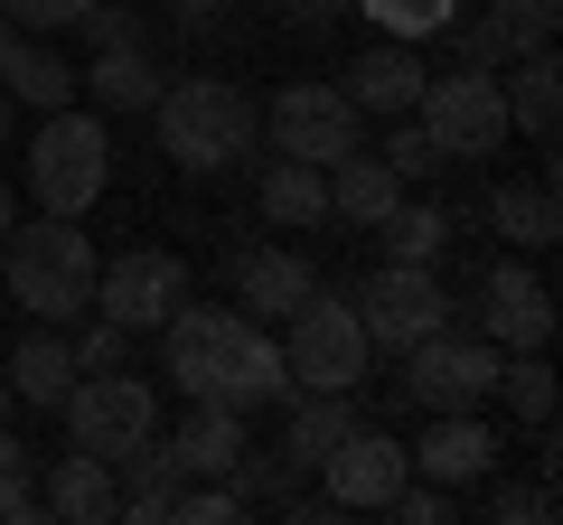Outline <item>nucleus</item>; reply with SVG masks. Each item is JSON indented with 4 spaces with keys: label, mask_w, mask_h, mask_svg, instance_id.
<instances>
[{
    "label": "nucleus",
    "mask_w": 563,
    "mask_h": 525,
    "mask_svg": "<svg viewBox=\"0 0 563 525\" xmlns=\"http://www.w3.org/2000/svg\"><path fill=\"white\" fill-rule=\"evenodd\" d=\"M161 357H169V384H188V404L254 413V404H282V394H291L282 347L263 338V320H244V310L179 301V310L161 320Z\"/></svg>",
    "instance_id": "nucleus-1"
},
{
    "label": "nucleus",
    "mask_w": 563,
    "mask_h": 525,
    "mask_svg": "<svg viewBox=\"0 0 563 525\" xmlns=\"http://www.w3.org/2000/svg\"><path fill=\"white\" fill-rule=\"evenodd\" d=\"M151 122H161V160L188 169V179H225V169H244V160H254V142H263L254 94L225 85V76H179V85H161Z\"/></svg>",
    "instance_id": "nucleus-2"
},
{
    "label": "nucleus",
    "mask_w": 563,
    "mask_h": 525,
    "mask_svg": "<svg viewBox=\"0 0 563 525\" xmlns=\"http://www.w3.org/2000/svg\"><path fill=\"white\" fill-rule=\"evenodd\" d=\"M0 262H10V301H20L29 320L66 328V320H85V310H95L103 254H95V235H76V216L10 225V235H0Z\"/></svg>",
    "instance_id": "nucleus-3"
},
{
    "label": "nucleus",
    "mask_w": 563,
    "mask_h": 525,
    "mask_svg": "<svg viewBox=\"0 0 563 525\" xmlns=\"http://www.w3.org/2000/svg\"><path fill=\"white\" fill-rule=\"evenodd\" d=\"M366 366H376V347H366L347 291H310L282 320V376H291V394H357Z\"/></svg>",
    "instance_id": "nucleus-4"
},
{
    "label": "nucleus",
    "mask_w": 563,
    "mask_h": 525,
    "mask_svg": "<svg viewBox=\"0 0 563 525\" xmlns=\"http://www.w3.org/2000/svg\"><path fill=\"white\" fill-rule=\"evenodd\" d=\"M103 160H113L103 122L76 113V103H57V113L38 122V142H29V198H38L47 216H85V206L103 198Z\"/></svg>",
    "instance_id": "nucleus-5"
},
{
    "label": "nucleus",
    "mask_w": 563,
    "mask_h": 525,
    "mask_svg": "<svg viewBox=\"0 0 563 525\" xmlns=\"http://www.w3.org/2000/svg\"><path fill=\"white\" fill-rule=\"evenodd\" d=\"M66 442L95 450V460H122L132 442H151L161 432V394L132 376V366H85L76 384H66Z\"/></svg>",
    "instance_id": "nucleus-6"
},
{
    "label": "nucleus",
    "mask_w": 563,
    "mask_h": 525,
    "mask_svg": "<svg viewBox=\"0 0 563 525\" xmlns=\"http://www.w3.org/2000/svg\"><path fill=\"white\" fill-rule=\"evenodd\" d=\"M413 122L432 132V150H442V160H488V150H507V94H498V76H488V66L422 76Z\"/></svg>",
    "instance_id": "nucleus-7"
},
{
    "label": "nucleus",
    "mask_w": 563,
    "mask_h": 525,
    "mask_svg": "<svg viewBox=\"0 0 563 525\" xmlns=\"http://www.w3.org/2000/svg\"><path fill=\"white\" fill-rule=\"evenodd\" d=\"M488 384H498V347L470 338V328H451V320L404 347V394H413L422 413H479Z\"/></svg>",
    "instance_id": "nucleus-8"
},
{
    "label": "nucleus",
    "mask_w": 563,
    "mask_h": 525,
    "mask_svg": "<svg viewBox=\"0 0 563 525\" xmlns=\"http://www.w3.org/2000/svg\"><path fill=\"white\" fill-rule=\"evenodd\" d=\"M357 328H366V347H413V338H432V328L451 320V301H442V282H432V262H376L357 291Z\"/></svg>",
    "instance_id": "nucleus-9"
},
{
    "label": "nucleus",
    "mask_w": 563,
    "mask_h": 525,
    "mask_svg": "<svg viewBox=\"0 0 563 525\" xmlns=\"http://www.w3.org/2000/svg\"><path fill=\"white\" fill-rule=\"evenodd\" d=\"M357 103H347V85H282L273 94V113H263V132H273V150L282 160H347V150H366L357 142Z\"/></svg>",
    "instance_id": "nucleus-10"
},
{
    "label": "nucleus",
    "mask_w": 563,
    "mask_h": 525,
    "mask_svg": "<svg viewBox=\"0 0 563 525\" xmlns=\"http://www.w3.org/2000/svg\"><path fill=\"white\" fill-rule=\"evenodd\" d=\"M179 301H188V262L161 254V244L113 254V262L95 272V310H103V320H122V328H161Z\"/></svg>",
    "instance_id": "nucleus-11"
},
{
    "label": "nucleus",
    "mask_w": 563,
    "mask_h": 525,
    "mask_svg": "<svg viewBox=\"0 0 563 525\" xmlns=\"http://www.w3.org/2000/svg\"><path fill=\"white\" fill-rule=\"evenodd\" d=\"M320 479H329V488H320L329 516H376V506L413 479V460H404L395 432H366V423H357V432H347V442L320 460Z\"/></svg>",
    "instance_id": "nucleus-12"
},
{
    "label": "nucleus",
    "mask_w": 563,
    "mask_h": 525,
    "mask_svg": "<svg viewBox=\"0 0 563 525\" xmlns=\"http://www.w3.org/2000/svg\"><path fill=\"white\" fill-rule=\"evenodd\" d=\"M404 460H413V479L470 488V479H488V469H498V432H488L479 413H432V432H422Z\"/></svg>",
    "instance_id": "nucleus-13"
},
{
    "label": "nucleus",
    "mask_w": 563,
    "mask_h": 525,
    "mask_svg": "<svg viewBox=\"0 0 563 525\" xmlns=\"http://www.w3.org/2000/svg\"><path fill=\"white\" fill-rule=\"evenodd\" d=\"M479 320H488V347H544L554 338V291L526 262H498L488 291H479Z\"/></svg>",
    "instance_id": "nucleus-14"
},
{
    "label": "nucleus",
    "mask_w": 563,
    "mask_h": 525,
    "mask_svg": "<svg viewBox=\"0 0 563 525\" xmlns=\"http://www.w3.org/2000/svg\"><path fill=\"white\" fill-rule=\"evenodd\" d=\"M310 291H320V272H310L291 244H254V254L235 262V301H244V320H291Z\"/></svg>",
    "instance_id": "nucleus-15"
},
{
    "label": "nucleus",
    "mask_w": 563,
    "mask_h": 525,
    "mask_svg": "<svg viewBox=\"0 0 563 525\" xmlns=\"http://www.w3.org/2000/svg\"><path fill=\"white\" fill-rule=\"evenodd\" d=\"M422 76H432V66L413 57V38H385V47H366L357 57V76H347V103H357V113H413L422 103Z\"/></svg>",
    "instance_id": "nucleus-16"
},
{
    "label": "nucleus",
    "mask_w": 563,
    "mask_h": 525,
    "mask_svg": "<svg viewBox=\"0 0 563 525\" xmlns=\"http://www.w3.org/2000/svg\"><path fill=\"white\" fill-rule=\"evenodd\" d=\"M38 516L113 525V460H95V450H66V460H47V479H38Z\"/></svg>",
    "instance_id": "nucleus-17"
},
{
    "label": "nucleus",
    "mask_w": 563,
    "mask_h": 525,
    "mask_svg": "<svg viewBox=\"0 0 563 525\" xmlns=\"http://www.w3.org/2000/svg\"><path fill=\"white\" fill-rule=\"evenodd\" d=\"M498 94H507V122H517L526 142H554V113H563V66H554V47H526V57H507Z\"/></svg>",
    "instance_id": "nucleus-18"
},
{
    "label": "nucleus",
    "mask_w": 563,
    "mask_h": 525,
    "mask_svg": "<svg viewBox=\"0 0 563 525\" xmlns=\"http://www.w3.org/2000/svg\"><path fill=\"white\" fill-rule=\"evenodd\" d=\"M169 460H179V479H225V469L244 460V413L188 404V423L169 432Z\"/></svg>",
    "instance_id": "nucleus-19"
},
{
    "label": "nucleus",
    "mask_w": 563,
    "mask_h": 525,
    "mask_svg": "<svg viewBox=\"0 0 563 525\" xmlns=\"http://www.w3.org/2000/svg\"><path fill=\"white\" fill-rule=\"evenodd\" d=\"M0 376H10V404L57 413V404H66V384H76V347H66L57 328H29V338H20V357L0 366Z\"/></svg>",
    "instance_id": "nucleus-20"
},
{
    "label": "nucleus",
    "mask_w": 563,
    "mask_h": 525,
    "mask_svg": "<svg viewBox=\"0 0 563 525\" xmlns=\"http://www.w3.org/2000/svg\"><path fill=\"white\" fill-rule=\"evenodd\" d=\"M113 469H122V488H113V516H132V525H161V516H169V498H179V460H169V442L151 432V442H132Z\"/></svg>",
    "instance_id": "nucleus-21"
},
{
    "label": "nucleus",
    "mask_w": 563,
    "mask_h": 525,
    "mask_svg": "<svg viewBox=\"0 0 563 525\" xmlns=\"http://www.w3.org/2000/svg\"><path fill=\"white\" fill-rule=\"evenodd\" d=\"M395 198H404V179L376 160V150H347V160H329V216H339V225H376Z\"/></svg>",
    "instance_id": "nucleus-22"
},
{
    "label": "nucleus",
    "mask_w": 563,
    "mask_h": 525,
    "mask_svg": "<svg viewBox=\"0 0 563 525\" xmlns=\"http://www.w3.org/2000/svg\"><path fill=\"white\" fill-rule=\"evenodd\" d=\"M76 94H95L103 113H151V103H161V76H151L141 47H95V66L76 76Z\"/></svg>",
    "instance_id": "nucleus-23"
},
{
    "label": "nucleus",
    "mask_w": 563,
    "mask_h": 525,
    "mask_svg": "<svg viewBox=\"0 0 563 525\" xmlns=\"http://www.w3.org/2000/svg\"><path fill=\"white\" fill-rule=\"evenodd\" d=\"M347 432H357V404H347V394H301V404H291V432H282V460L320 469Z\"/></svg>",
    "instance_id": "nucleus-24"
},
{
    "label": "nucleus",
    "mask_w": 563,
    "mask_h": 525,
    "mask_svg": "<svg viewBox=\"0 0 563 525\" xmlns=\"http://www.w3.org/2000/svg\"><path fill=\"white\" fill-rule=\"evenodd\" d=\"M263 216L273 225H329V169L273 150V169H263Z\"/></svg>",
    "instance_id": "nucleus-25"
},
{
    "label": "nucleus",
    "mask_w": 563,
    "mask_h": 525,
    "mask_svg": "<svg viewBox=\"0 0 563 525\" xmlns=\"http://www.w3.org/2000/svg\"><path fill=\"white\" fill-rule=\"evenodd\" d=\"M488 225H498L517 254H544V244L563 235V216H554V179H517V188H498V198H488Z\"/></svg>",
    "instance_id": "nucleus-26"
},
{
    "label": "nucleus",
    "mask_w": 563,
    "mask_h": 525,
    "mask_svg": "<svg viewBox=\"0 0 563 525\" xmlns=\"http://www.w3.org/2000/svg\"><path fill=\"white\" fill-rule=\"evenodd\" d=\"M488 394H507V413H517L526 432H544L554 423V366H544V347H507Z\"/></svg>",
    "instance_id": "nucleus-27"
},
{
    "label": "nucleus",
    "mask_w": 563,
    "mask_h": 525,
    "mask_svg": "<svg viewBox=\"0 0 563 525\" xmlns=\"http://www.w3.org/2000/svg\"><path fill=\"white\" fill-rule=\"evenodd\" d=\"M0 94L29 103V113H57V103H76V66H66L47 38H29V47H20V66L0 76Z\"/></svg>",
    "instance_id": "nucleus-28"
},
{
    "label": "nucleus",
    "mask_w": 563,
    "mask_h": 525,
    "mask_svg": "<svg viewBox=\"0 0 563 525\" xmlns=\"http://www.w3.org/2000/svg\"><path fill=\"white\" fill-rule=\"evenodd\" d=\"M376 235H385V262H442V244H451V216L442 206H385L376 216Z\"/></svg>",
    "instance_id": "nucleus-29"
},
{
    "label": "nucleus",
    "mask_w": 563,
    "mask_h": 525,
    "mask_svg": "<svg viewBox=\"0 0 563 525\" xmlns=\"http://www.w3.org/2000/svg\"><path fill=\"white\" fill-rule=\"evenodd\" d=\"M488 29L507 38V57H526V47H554L563 0H488Z\"/></svg>",
    "instance_id": "nucleus-30"
},
{
    "label": "nucleus",
    "mask_w": 563,
    "mask_h": 525,
    "mask_svg": "<svg viewBox=\"0 0 563 525\" xmlns=\"http://www.w3.org/2000/svg\"><path fill=\"white\" fill-rule=\"evenodd\" d=\"M366 20H376L385 38H442V29L461 20V0H366Z\"/></svg>",
    "instance_id": "nucleus-31"
},
{
    "label": "nucleus",
    "mask_w": 563,
    "mask_h": 525,
    "mask_svg": "<svg viewBox=\"0 0 563 525\" xmlns=\"http://www.w3.org/2000/svg\"><path fill=\"white\" fill-rule=\"evenodd\" d=\"M291 479H301V469L282 460V450H273V460H263V450H254V442H244V460H235V469H225V488H235V498H244V506H282V498H291Z\"/></svg>",
    "instance_id": "nucleus-32"
},
{
    "label": "nucleus",
    "mask_w": 563,
    "mask_h": 525,
    "mask_svg": "<svg viewBox=\"0 0 563 525\" xmlns=\"http://www.w3.org/2000/svg\"><path fill=\"white\" fill-rule=\"evenodd\" d=\"M385 169H395V179H432V169H442V150H432V132H422L413 113H395V132H385V150H376Z\"/></svg>",
    "instance_id": "nucleus-33"
},
{
    "label": "nucleus",
    "mask_w": 563,
    "mask_h": 525,
    "mask_svg": "<svg viewBox=\"0 0 563 525\" xmlns=\"http://www.w3.org/2000/svg\"><path fill=\"white\" fill-rule=\"evenodd\" d=\"M169 516H179V525H225V516H244V498H235L225 479H198V488L169 498Z\"/></svg>",
    "instance_id": "nucleus-34"
},
{
    "label": "nucleus",
    "mask_w": 563,
    "mask_h": 525,
    "mask_svg": "<svg viewBox=\"0 0 563 525\" xmlns=\"http://www.w3.org/2000/svg\"><path fill=\"white\" fill-rule=\"evenodd\" d=\"M488 516H498V525H554V479H536V488H488Z\"/></svg>",
    "instance_id": "nucleus-35"
},
{
    "label": "nucleus",
    "mask_w": 563,
    "mask_h": 525,
    "mask_svg": "<svg viewBox=\"0 0 563 525\" xmlns=\"http://www.w3.org/2000/svg\"><path fill=\"white\" fill-rule=\"evenodd\" d=\"M0 20H20L29 38H66L85 20V0H0Z\"/></svg>",
    "instance_id": "nucleus-36"
},
{
    "label": "nucleus",
    "mask_w": 563,
    "mask_h": 525,
    "mask_svg": "<svg viewBox=\"0 0 563 525\" xmlns=\"http://www.w3.org/2000/svg\"><path fill=\"white\" fill-rule=\"evenodd\" d=\"M66 347H76V376H85V366H122V347H132V328H122V320H103V310H95V320H85V328H76Z\"/></svg>",
    "instance_id": "nucleus-37"
},
{
    "label": "nucleus",
    "mask_w": 563,
    "mask_h": 525,
    "mask_svg": "<svg viewBox=\"0 0 563 525\" xmlns=\"http://www.w3.org/2000/svg\"><path fill=\"white\" fill-rule=\"evenodd\" d=\"M122 10H132V0H85V38H95V47H132V20H122Z\"/></svg>",
    "instance_id": "nucleus-38"
},
{
    "label": "nucleus",
    "mask_w": 563,
    "mask_h": 525,
    "mask_svg": "<svg viewBox=\"0 0 563 525\" xmlns=\"http://www.w3.org/2000/svg\"><path fill=\"white\" fill-rule=\"evenodd\" d=\"M38 516V479L29 469H0V525H29Z\"/></svg>",
    "instance_id": "nucleus-39"
},
{
    "label": "nucleus",
    "mask_w": 563,
    "mask_h": 525,
    "mask_svg": "<svg viewBox=\"0 0 563 525\" xmlns=\"http://www.w3.org/2000/svg\"><path fill=\"white\" fill-rule=\"evenodd\" d=\"M339 10H357V0H282V20H291V29H329Z\"/></svg>",
    "instance_id": "nucleus-40"
},
{
    "label": "nucleus",
    "mask_w": 563,
    "mask_h": 525,
    "mask_svg": "<svg viewBox=\"0 0 563 525\" xmlns=\"http://www.w3.org/2000/svg\"><path fill=\"white\" fill-rule=\"evenodd\" d=\"M20 47H29V29H20V20H0V76L20 66Z\"/></svg>",
    "instance_id": "nucleus-41"
},
{
    "label": "nucleus",
    "mask_w": 563,
    "mask_h": 525,
    "mask_svg": "<svg viewBox=\"0 0 563 525\" xmlns=\"http://www.w3.org/2000/svg\"><path fill=\"white\" fill-rule=\"evenodd\" d=\"M10 225H20V198H10V188H0V235H10Z\"/></svg>",
    "instance_id": "nucleus-42"
},
{
    "label": "nucleus",
    "mask_w": 563,
    "mask_h": 525,
    "mask_svg": "<svg viewBox=\"0 0 563 525\" xmlns=\"http://www.w3.org/2000/svg\"><path fill=\"white\" fill-rule=\"evenodd\" d=\"M0 150H10V94H0Z\"/></svg>",
    "instance_id": "nucleus-43"
},
{
    "label": "nucleus",
    "mask_w": 563,
    "mask_h": 525,
    "mask_svg": "<svg viewBox=\"0 0 563 525\" xmlns=\"http://www.w3.org/2000/svg\"><path fill=\"white\" fill-rule=\"evenodd\" d=\"M0 413H10V376H0Z\"/></svg>",
    "instance_id": "nucleus-44"
}]
</instances>
